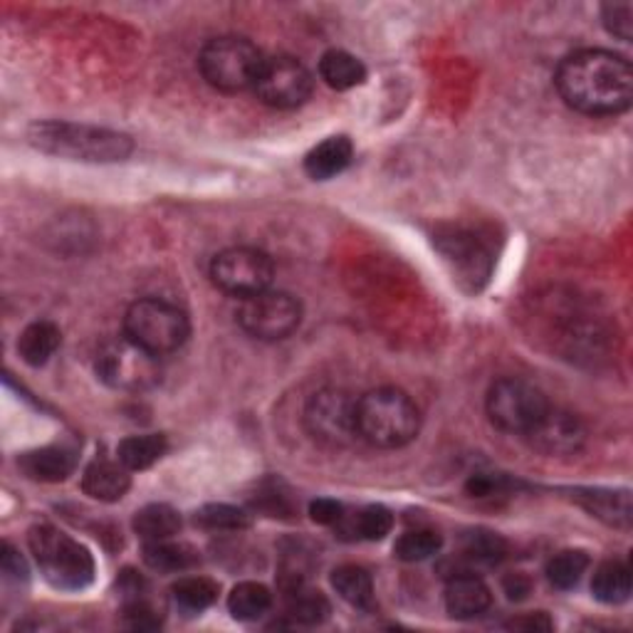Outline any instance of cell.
Listing matches in <instances>:
<instances>
[{
  "mask_svg": "<svg viewBox=\"0 0 633 633\" xmlns=\"http://www.w3.org/2000/svg\"><path fill=\"white\" fill-rule=\"evenodd\" d=\"M319 77L327 82L331 89H355L367 82L365 62L355 57L347 50H329L319 60Z\"/></svg>",
  "mask_w": 633,
  "mask_h": 633,
  "instance_id": "cell-21",
  "label": "cell"
},
{
  "mask_svg": "<svg viewBox=\"0 0 633 633\" xmlns=\"http://www.w3.org/2000/svg\"><path fill=\"white\" fill-rule=\"evenodd\" d=\"M527 443L545 455H572L587 441V429L574 413L549 407L545 416L525 433Z\"/></svg>",
  "mask_w": 633,
  "mask_h": 633,
  "instance_id": "cell-14",
  "label": "cell"
},
{
  "mask_svg": "<svg viewBox=\"0 0 633 633\" xmlns=\"http://www.w3.org/2000/svg\"><path fill=\"white\" fill-rule=\"evenodd\" d=\"M331 587L337 589V594L347 601L349 606L359 611H371L377 604V594H373V581L365 567L345 565L337 567L331 572Z\"/></svg>",
  "mask_w": 633,
  "mask_h": 633,
  "instance_id": "cell-24",
  "label": "cell"
},
{
  "mask_svg": "<svg viewBox=\"0 0 633 633\" xmlns=\"http://www.w3.org/2000/svg\"><path fill=\"white\" fill-rule=\"evenodd\" d=\"M161 357L151 355L127 335L102 345L95 359L97 377L119 391H149L161 381Z\"/></svg>",
  "mask_w": 633,
  "mask_h": 633,
  "instance_id": "cell-7",
  "label": "cell"
},
{
  "mask_svg": "<svg viewBox=\"0 0 633 633\" xmlns=\"http://www.w3.org/2000/svg\"><path fill=\"white\" fill-rule=\"evenodd\" d=\"M253 505L257 507V510H263L267 517H293L295 515L293 497L283 493V485L279 483H263Z\"/></svg>",
  "mask_w": 633,
  "mask_h": 633,
  "instance_id": "cell-35",
  "label": "cell"
},
{
  "mask_svg": "<svg viewBox=\"0 0 633 633\" xmlns=\"http://www.w3.org/2000/svg\"><path fill=\"white\" fill-rule=\"evenodd\" d=\"M577 503L587 507L599 520L614 527H629L631 523V497L629 493H609V490H577Z\"/></svg>",
  "mask_w": 633,
  "mask_h": 633,
  "instance_id": "cell-26",
  "label": "cell"
},
{
  "mask_svg": "<svg viewBox=\"0 0 633 633\" xmlns=\"http://www.w3.org/2000/svg\"><path fill=\"white\" fill-rule=\"evenodd\" d=\"M507 629H515V631H552L555 624H552V619L545 614V611H537V614L513 619L510 624H507Z\"/></svg>",
  "mask_w": 633,
  "mask_h": 633,
  "instance_id": "cell-41",
  "label": "cell"
},
{
  "mask_svg": "<svg viewBox=\"0 0 633 633\" xmlns=\"http://www.w3.org/2000/svg\"><path fill=\"white\" fill-rule=\"evenodd\" d=\"M435 247H439L441 261L461 287L477 293L487 283L493 273V257L473 233L449 228V231L435 235Z\"/></svg>",
  "mask_w": 633,
  "mask_h": 633,
  "instance_id": "cell-13",
  "label": "cell"
},
{
  "mask_svg": "<svg viewBox=\"0 0 633 633\" xmlns=\"http://www.w3.org/2000/svg\"><path fill=\"white\" fill-rule=\"evenodd\" d=\"M505 539L495 532H485V529L471 532L463 542V555L477 565H497L505 557Z\"/></svg>",
  "mask_w": 633,
  "mask_h": 633,
  "instance_id": "cell-34",
  "label": "cell"
},
{
  "mask_svg": "<svg viewBox=\"0 0 633 633\" xmlns=\"http://www.w3.org/2000/svg\"><path fill=\"white\" fill-rule=\"evenodd\" d=\"M441 547L443 537L439 532H433V529H411V532L397 539L393 552H397L401 562H425V559L439 555Z\"/></svg>",
  "mask_w": 633,
  "mask_h": 633,
  "instance_id": "cell-32",
  "label": "cell"
},
{
  "mask_svg": "<svg viewBox=\"0 0 633 633\" xmlns=\"http://www.w3.org/2000/svg\"><path fill=\"white\" fill-rule=\"evenodd\" d=\"M270 606H273V594L257 581H241L228 597V611L238 621H257L267 614Z\"/></svg>",
  "mask_w": 633,
  "mask_h": 633,
  "instance_id": "cell-29",
  "label": "cell"
},
{
  "mask_svg": "<svg viewBox=\"0 0 633 633\" xmlns=\"http://www.w3.org/2000/svg\"><path fill=\"white\" fill-rule=\"evenodd\" d=\"M283 597H285V609L287 616L295 621V624L305 626H317L321 621L329 619L331 604L329 599L321 594L319 589L309 587L307 581H293V584H283Z\"/></svg>",
  "mask_w": 633,
  "mask_h": 633,
  "instance_id": "cell-18",
  "label": "cell"
},
{
  "mask_svg": "<svg viewBox=\"0 0 633 633\" xmlns=\"http://www.w3.org/2000/svg\"><path fill=\"white\" fill-rule=\"evenodd\" d=\"M510 487V481L503 475H485V473H477L468 481V493L471 497H493V495H500L503 490Z\"/></svg>",
  "mask_w": 633,
  "mask_h": 633,
  "instance_id": "cell-38",
  "label": "cell"
},
{
  "mask_svg": "<svg viewBox=\"0 0 633 633\" xmlns=\"http://www.w3.org/2000/svg\"><path fill=\"white\" fill-rule=\"evenodd\" d=\"M309 515H313V520L319 525H337L341 515H345V507L337 500H329V497H319V500L309 505Z\"/></svg>",
  "mask_w": 633,
  "mask_h": 633,
  "instance_id": "cell-39",
  "label": "cell"
},
{
  "mask_svg": "<svg viewBox=\"0 0 633 633\" xmlns=\"http://www.w3.org/2000/svg\"><path fill=\"white\" fill-rule=\"evenodd\" d=\"M557 89L567 105L581 114L591 117L621 114L631 107L633 99L631 62L609 50H579L559 65Z\"/></svg>",
  "mask_w": 633,
  "mask_h": 633,
  "instance_id": "cell-1",
  "label": "cell"
},
{
  "mask_svg": "<svg viewBox=\"0 0 633 633\" xmlns=\"http://www.w3.org/2000/svg\"><path fill=\"white\" fill-rule=\"evenodd\" d=\"M218 591H221V587L209 577H183L176 581L171 594L176 606L189 611V614H201V611L215 604Z\"/></svg>",
  "mask_w": 633,
  "mask_h": 633,
  "instance_id": "cell-30",
  "label": "cell"
},
{
  "mask_svg": "<svg viewBox=\"0 0 633 633\" xmlns=\"http://www.w3.org/2000/svg\"><path fill=\"white\" fill-rule=\"evenodd\" d=\"M493 604L490 587L473 572L453 574L445 584V609L453 619L468 621L483 616Z\"/></svg>",
  "mask_w": 633,
  "mask_h": 633,
  "instance_id": "cell-16",
  "label": "cell"
},
{
  "mask_svg": "<svg viewBox=\"0 0 633 633\" xmlns=\"http://www.w3.org/2000/svg\"><path fill=\"white\" fill-rule=\"evenodd\" d=\"M213 283L233 297H253L273 285L275 265L270 255L257 247H228L211 263Z\"/></svg>",
  "mask_w": 633,
  "mask_h": 633,
  "instance_id": "cell-10",
  "label": "cell"
},
{
  "mask_svg": "<svg viewBox=\"0 0 633 633\" xmlns=\"http://www.w3.org/2000/svg\"><path fill=\"white\" fill-rule=\"evenodd\" d=\"M144 562L154 572H186L199 565V549L189 542H173L171 539H159V542L144 545Z\"/></svg>",
  "mask_w": 633,
  "mask_h": 633,
  "instance_id": "cell-23",
  "label": "cell"
},
{
  "mask_svg": "<svg viewBox=\"0 0 633 633\" xmlns=\"http://www.w3.org/2000/svg\"><path fill=\"white\" fill-rule=\"evenodd\" d=\"M238 321L247 335L261 341L287 339L303 321V305L289 293L265 289L245 297L238 309Z\"/></svg>",
  "mask_w": 633,
  "mask_h": 633,
  "instance_id": "cell-9",
  "label": "cell"
},
{
  "mask_svg": "<svg viewBox=\"0 0 633 633\" xmlns=\"http://www.w3.org/2000/svg\"><path fill=\"white\" fill-rule=\"evenodd\" d=\"M357 429L377 449H401L419 435L421 413L409 393L381 387L357 401Z\"/></svg>",
  "mask_w": 633,
  "mask_h": 633,
  "instance_id": "cell-3",
  "label": "cell"
},
{
  "mask_svg": "<svg viewBox=\"0 0 633 633\" xmlns=\"http://www.w3.org/2000/svg\"><path fill=\"white\" fill-rule=\"evenodd\" d=\"M547 409L545 393L523 379H500L487 391V416L505 433L525 435Z\"/></svg>",
  "mask_w": 633,
  "mask_h": 633,
  "instance_id": "cell-8",
  "label": "cell"
},
{
  "mask_svg": "<svg viewBox=\"0 0 633 633\" xmlns=\"http://www.w3.org/2000/svg\"><path fill=\"white\" fill-rule=\"evenodd\" d=\"M77 465V449L70 443H53L28 451L18 458V468L30 481L60 483L67 481Z\"/></svg>",
  "mask_w": 633,
  "mask_h": 633,
  "instance_id": "cell-15",
  "label": "cell"
},
{
  "mask_svg": "<svg viewBox=\"0 0 633 633\" xmlns=\"http://www.w3.org/2000/svg\"><path fill=\"white\" fill-rule=\"evenodd\" d=\"M503 587H505L507 599H513V601H523V599H527L529 591H532V581H529V577H527V574L515 572V574H507V577H505Z\"/></svg>",
  "mask_w": 633,
  "mask_h": 633,
  "instance_id": "cell-42",
  "label": "cell"
},
{
  "mask_svg": "<svg viewBox=\"0 0 633 633\" xmlns=\"http://www.w3.org/2000/svg\"><path fill=\"white\" fill-rule=\"evenodd\" d=\"M62 345V331L53 321H33L18 339V355L30 367H43Z\"/></svg>",
  "mask_w": 633,
  "mask_h": 633,
  "instance_id": "cell-20",
  "label": "cell"
},
{
  "mask_svg": "<svg viewBox=\"0 0 633 633\" xmlns=\"http://www.w3.org/2000/svg\"><path fill=\"white\" fill-rule=\"evenodd\" d=\"M601 18H604L606 30L614 38L629 40L633 38V6L631 3H606L601 8Z\"/></svg>",
  "mask_w": 633,
  "mask_h": 633,
  "instance_id": "cell-37",
  "label": "cell"
},
{
  "mask_svg": "<svg viewBox=\"0 0 633 633\" xmlns=\"http://www.w3.org/2000/svg\"><path fill=\"white\" fill-rule=\"evenodd\" d=\"M337 527L345 539H369V542H377V539H383L391 532L393 515L383 505H369L355 515H341Z\"/></svg>",
  "mask_w": 633,
  "mask_h": 633,
  "instance_id": "cell-22",
  "label": "cell"
},
{
  "mask_svg": "<svg viewBox=\"0 0 633 633\" xmlns=\"http://www.w3.org/2000/svg\"><path fill=\"white\" fill-rule=\"evenodd\" d=\"M28 139L35 149L72 161L112 163L124 161L134 151V141L127 134L92 127V124L35 122L28 129Z\"/></svg>",
  "mask_w": 633,
  "mask_h": 633,
  "instance_id": "cell-2",
  "label": "cell"
},
{
  "mask_svg": "<svg viewBox=\"0 0 633 633\" xmlns=\"http://www.w3.org/2000/svg\"><path fill=\"white\" fill-rule=\"evenodd\" d=\"M193 520L203 529H213V532H241V529L251 527V517H247L241 507L225 503H213L201 507Z\"/></svg>",
  "mask_w": 633,
  "mask_h": 633,
  "instance_id": "cell-33",
  "label": "cell"
},
{
  "mask_svg": "<svg viewBox=\"0 0 633 633\" xmlns=\"http://www.w3.org/2000/svg\"><path fill=\"white\" fill-rule=\"evenodd\" d=\"M0 567H3V574L8 579L25 581L28 579V565L25 559L18 555V549L13 545H3V555H0Z\"/></svg>",
  "mask_w": 633,
  "mask_h": 633,
  "instance_id": "cell-40",
  "label": "cell"
},
{
  "mask_svg": "<svg viewBox=\"0 0 633 633\" xmlns=\"http://www.w3.org/2000/svg\"><path fill=\"white\" fill-rule=\"evenodd\" d=\"M124 335L151 355L163 357L181 349L191 335L189 317L163 299H137L124 315Z\"/></svg>",
  "mask_w": 633,
  "mask_h": 633,
  "instance_id": "cell-6",
  "label": "cell"
},
{
  "mask_svg": "<svg viewBox=\"0 0 633 633\" xmlns=\"http://www.w3.org/2000/svg\"><path fill=\"white\" fill-rule=\"evenodd\" d=\"M166 435L161 433H144V435H129L124 439L117 449V458L127 465L129 471H147L154 463L163 458Z\"/></svg>",
  "mask_w": 633,
  "mask_h": 633,
  "instance_id": "cell-28",
  "label": "cell"
},
{
  "mask_svg": "<svg viewBox=\"0 0 633 633\" xmlns=\"http://www.w3.org/2000/svg\"><path fill=\"white\" fill-rule=\"evenodd\" d=\"M28 539L40 565V572L55 589L77 591L92 584L95 559H92L87 547H82L53 525L33 527Z\"/></svg>",
  "mask_w": 633,
  "mask_h": 633,
  "instance_id": "cell-4",
  "label": "cell"
},
{
  "mask_svg": "<svg viewBox=\"0 0 633 633\" xmlns=\"http://www.w3.org/2000/svg\"><path fill=\"white\" fill-rule=\"evenodd\" d=\"M181 529V515L173 510L171 505L154 503L141 507L134 515V532H137L144 542H159V539H171L179 535Z\"/></svg>",
  "mask_w": 633,
  "mask_h": 633,
  "instance_id": "cell-27",
  "label": "cell"
},
{
  "mask_svg": "<svg viewBox=\"0 0 633 633\" xmlns=\"http://www.w3.org/2000/svg\"><path fill=\"white\" fill-rule=\"evenodd\" d=\"M253 89L267 107L295 109L313 95V75L297 57L273 55L265 57Z\"/></svg>",
  "mask_w": 633,
  "mask_h": 633,
  "instance_id": "cell-11",
  "label": "cell"
},
{
  "mask_svg": "<svg viewBox=\"0 0 633 633\" xmlns=\"http://www.w3.org/2000/svg\"><path fill=\"white\" fill-rule=\"evenodd\" d=\"M129 473L131 471L119 458L117 461L97 458L87 465L85 475H82V490H85L92 500L117 503L131 487Z\"/></svg>",
  "mask_w": 633,
  "mask_h": 633,
  "instance_id": "cell-17",
  "label": "cell"
},
{
  "mask_svg": "<svg viewBox=\"0 0 633 633\" xmlns=\"http://www.w3.org/2000/svg\"><path fill=\"white\" fill-rule=\"evenodd\" d=\"M351 157H355V147L347 137H329L307 154L305 171L315 181L335 179L351 163Z\"/></svg>",
  "mask_w": 633,
  "mask_h": 633,
  "instance_id": "cell-19",
  "label": "cell"
},
{
  "mask_svg": "<svg viewBox=\"0 0 633 633\" xmlns=\"http://www.w3.org/2000/svg\"><path fill=\"white\" fill-rule=\"evenodd\" d=\"M307 431L327 445H347L359 435L357 401L341 389H321L305 407Z\"/></svg>",
  "mask_w": 633,
  "mask_h": 633,
  "instance_id": "cell-12",
  "label": "cell"
},
{
  "mask_svg": "<svg viewBox=\"0 0 633 633\" xmlns=\"http://www.w3.org/2000/svg\"><path fill=\"white\" fill-rule=\"evenodd\" d=\"M263 53L245 38H215L201 50L199 67L203 80L218 92L235 95L255 87L257 72L263 67Z\"/></svg>",
  "mask_w": 633,
  "mask_h": 633,
  "instance_id": "cell-5",
  "label": "cell"
},
{
  "mask_svg": "<svg viewBox=\"0 0 633 633\" xmlns=\"http://www.w3.org/2000/svg\"><path fill=\"white\" fill-rule=\"evenodd\" d=\"M124 621H127L129 629L151 631V629H159L161 614L154 609V604L147 597H141V599L124 601Z\"/></svg>",
  "mask_w": 633,
  "mask_h": 633,
  "instance_id": "cell-36",
  "label": "cell"
},
{
  "mask_svg": "<svg viewBox=\"0 0 633 633\" xmlns=\"http://www.w3.org/2000/svg\"><path fill=\"white\" fill-rule=\"evenodd\" d=\"M591 591H594V599H599L601 604L619 606L629 601L631 597V569L626 562H619V559H609V562L599 565L594 579H591Z\"/></svg>",
  "mask_w": 633,
  "mask_h": 633,
  "instance_id": "cell-25",
  "label": "cell"
},
{
  "mask_svg": "<svg viewBox=\"0 0 633 633\" xmlns=\"http://www.w3.org/2000/svg\"><path fill=\"white\" fill-rule=\"evenodd\" d=\"M589 569V555L581 549H565L547 562V579L557 589H574Z\"/></svg>",
  "mask_w": 633,
  "mask_h": 633,
  "instance_id": "cell-31",
  "label": "cell"
}]
</instances>
